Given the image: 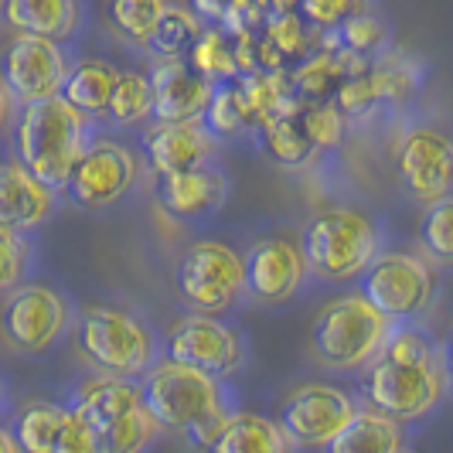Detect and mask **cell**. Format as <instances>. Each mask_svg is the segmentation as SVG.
<instances>
[{
  "mask_svg": "<svg viewBox=\"0 0 453 453\" xmlns=\"http://www.w3.org/2000/svg\"><path fill=\"white\" fill-rule=\"evenodd\" d=\"M136 386L143 406L157 419L160 430L188 433L191 443L204 450L215 443L228 416L235 412L222 379H211L198 368L171 358H157Z\"/></svg>",
  "mask_w": 453,
  "mask_h": 453,
  "instance_id": "obj_1",
  "label": "cell"
},
{
  "mask_svg": "<svg viewBox=\"0 0 453 453\" xmlns=\"http://www.w3.org/2000/svg\"><path fill=\"white\" fill-rule=\"evenodd\" d=\"M89 140V116L72 110L62 96L24 103L21 113L14 116L18 160L55 195L65 191L68 174Z\"/></svg>",
  "mask_w": 453,
  "mask_h": 453,
  "instance_id": "obj_2",
  "label": "cell"
},
{
  "mask_svg": "<svg viewBox=\"0 0 453 453\" xmlns=\"http://www.w3.org/2000/svg\"><path fill=\"white\" fill-rule=\"evenodd\" d=\"M75 344L82 358L96 368V375L136 382L157 362V338L143 320L113 307V303H89L75 324Z\"/></svg>",
  "mask_w": 453,
  "mask_h": 453,
  "instance_id": "obj_3",
  "label": "cell"
},
{
  "mask_svg": "<svg viewBox=\"0 0 453 453\" xmlns=\"http://www.w3.org/2000/svg\"><path fill=\"white\" fill-rule=\"evenodd\" d=\"M300 252L307 273L327 283H351L382 252V228L368 211L327 208L303 226Z\"/></svg>",
  "mask_w": 453,
  "mask_h": 453,
  "instance_id": "obj_4",
  "label": "cell"
},
{
  "mask_svg": "<svg viewBox=\"0 0 453 453\" xmlns=\"http://www.w3.org/2000/svg\"><path fill=\"white\" fill-rule=\"evenodd\" d=\"M392 327L395 324L386 314H379L362 296V290L334 296L331 303H324L311 327V351L324 368L358 372L379 358Z\"/></svg>",
  "mask_w": 453,
  "mask_h": 453,
  "instance_id": "obj_5",
  "label": "cell"
},
{
  "mask_svg": "<svg viewBox=\"0 0 453 453\" xmlns=\"http://www.w3.org/2000/svg\"><path fill=\"white\" fill-rule=\"evenodd\" d=\"M368 406L386 412L395 423L423 419L447 403L450 395V368L447 358L436 362H388L375 358L365 375Z\"/></svg>",
  "mask_w": 453,
  "mask_h": 453,
  "instance_id": "obj_6",
  "label": "cell"
},
{
  "mask_svg": "<svg viewBox=\"0 0 453 453\" xmlns=\"http://www.w3.org/2000/svg\"><path fill=\"white\" fill-rule=\"evenodd\" d=\"M178 290L184 303H191L198 314H222L232 311L246 296V263L242 252L222 239H198L178 259Z\"/></svg>",
  "mask_w": 453,
  "mask_h": 453,
  "instance_id": "obj_7",
  "label": "cell"
},
{
  "mask_svg": "<svg viewBox=\"0 0 453 453\" xmlns=\"http://www.w3.org/2000/svg\"><path fill=\"white\" fill-rule=\"evenodd\" d=\"M358 280H362L365 300L379 314H386L392 324H409V320L423 318L436 296V273L426 259L412 252H379Z\"/></svg>",
  "mask_w": 453,
  "mask_h": 453,
  "instance_id": "obj_8",
  "label": "cell"
},
{
  "mask_svg": "<svg viewBox=\"0 0 453 453\" xmlns=\"http://www.w3.org/2000/svg\"><path fill=\"white\" fill-rule=\"evenodd\" d=\"M72 314L65 296L45 283L14 287L0 303V338L18 355H45L65 338Z\"/></svg>",
  "mask_w": 453,
  "mask_h": 453,
  "instance_id": "obj_9",
  "label": "cell"
},
{
  "mask_svg": "<svg viewBox=\"0 0 453 453\" xmlns=\"http://www.w3.org/2000/svg\"><path fill=\"white\" fill-rule=\"evenodd\" d=\"M136 181H140V160L134 150L110 136H92L68 174L65 191L79 208L103 211L119 198H127Z\"/></svg>",
  "mask_w": 453,
  "mask_h": 453,
  "instance_id": "obj_10",
  "label": "cell"
},
{
  "mask_svg": "<svg viewBox=\"0 0 453 453\" xmlns=\"http://www.w3.org/2000/svg\"><path fill=\"white\" fill-rule=\"evenodd\" d=\"M355 412H358V403L344 388L327 386V382H307L283 399L276 423L294 447L324 450L351 423Z\"/></svg>",
  "mask_w": 453,
  "mask_h": 453,
  "instance_id": "obj_11",
  "label": "cell"
},
{
  "mask_svg": "<svg viewBox=\"0 0 453 453\" xmlns=\"http://www.w3.org/2000/svg\"><path fill=\"white\" fill-rule=\"evenodd\" d=\"M167 358L226 382L246 362V341L235 327L222 324L219 318L188 314L174 320L167 331Z\"/></svg>",
  "mask_w": 453,
  "mask_h": 453,
  "instance_id": "obj_12",
  "label": "cell"
},
{
  "mask_svg": "<svg viewBox=\"0 0 453 453\" xmlns=\"http://www.w3.org/2000/svg\"><path fill=\"white\" fill-rule=\"evenodd\" d=\"M68 72V55L58 42L35 38V35H18L4 58H0V86L11 92V99L35 103L58 96Z\"/></svg>",
  "mask_w": 453,
  "mask_h": 453,
  "instance_id": "obj_13",
  "label": "cell"
},
{
  "mask_svg": "<svg viewBox=\"0 0 453 453\" xmlns=\"http://www.w3.org/2000/svg\"><path fill=\"white\" fill-rule=\"evenodd\" d=\"M395 160H399V178L416 202L433 204L440 198H450L453 143L447 134L433 127H409L395 147Z\"/></svg>",
  "mask_w": 453,
  "mask_h": 453,
  "instance_id": "obj_14",
  "label": "cell"
},
{
  "mask_svg": "<svg viewBox=\"0 0 453 453\" xmlns=\"http://www.w3.org/2000/svg\"><path fill=\"white\" fill-rule=\"evenodd\" d=\"M242 263H246V294L266 307L294 300L307 280L300 242H290L283 235L256 239L242 256Z\"/></svg>",
  "mask_w": 453,
  "mask_h": 453,
  "instance_id": "obj_15",
  "label": "cell"
},
{
  "mask_svg": "<svg viewBox=\"0 0 453 453\" xmlns=\"http://www.w3.org/2000/svg\"><path fill=\"white\" fill-rule=\"evenodd\" d=\"M150 89L154 119L160 123H202L215 86L202 79L184 58H150Z\"/></svg>",
  "mask_w": 453,
  "mask_h": 453,
  "instance_id": "obj_16",
  "label": "cell"
},
{
  "mask_svg": "<svg viewBox=\"0 0 453 453\" xmlns=\"http://www.w3.org/2000/svg\"><path fill=\"white\" fill-rule=\"evenodd\" d=\"M143 154L157 174H178V171L211 164L215 136L204 130V123H160L154 119L143 130Z\"/></svg>",
  "mask_w": 453,
  "mask_h": 453,
  "instance_id": "obj_17",
  "label": "cell"
},
{
  "mask_svg": "<svg viewBox=\"0 0 453 453\" xmlns=\"http://www.w3.org/2000/svg\"><path fill=\"white\" fill-rule=\"evenodd\" d=\"M58 195L42 184L21 160H0V228L31 232L51 219Z\"/></svg>",
  "mask_w": 453,
  "mask_h": 453,
  "instance_id": "obj_18",
  "label": "cell"
},
{
  "mask_svg": "<svg viewBox=\"0 0 453 453\" xmlns=\"http://www.w3.org/2000/svg\"><path fill=\"white\" fill-rule=\"evenodd\" d=\"M157 195L160 204L174 219H202L226 204L228 178L215 164H204V167H191L178 174H160Z\"/></svg>",
  "mask_w": 453,
  "mask_h": 453,
  "instance_id": "obj_19",
  "label": "cell"
},
{
  "mask_svg": "<svg viewBox=\"0 0 453 453\" xmlns=\"http://www.w3.org/2000/svg\"><path fill=\"white\" fill-rule=\"evenodd\" d=\"M0 14L18 35H35L62 45L79 31L82 4L79 0H4Z\"/></svg>",
  "mask_w": 453,
  "mask_h": 453,
  "instance_id": "obj_20",
  "label": "cell"
},
{
  "mask_svg": "<svg viewBox=\"0 0 453 453\" xmlns=\"http://www.w3.org/2000/svg\"><path fill=\"white\" fill-rule=\"evenodd\" d=\"M403 447H406L403 423L388 419L379 409L358 406L351 423L324 447V453H399Z\"/></svg>",
  "mask_w": 453,
  "mask_h": 453,
  "instance_id": "obj_21",
  "label": "cell"
},
{
  "mask_svg": "<svg viewBox=\"0 0 453 453\" xmlns=\"http://www.w3.org/2000/svg\"><path fill=\"white\" fill-rule=\"evenodd\" d=\"M119 79V68L106 58H79L72 62L65 72V82H62V99H65L72 110H79L82 116H103L106 113V103L113 96V86Z\"/></svg>",
  "mask_w": 453,
  "mask_h": 453,
  "instance_id": "obj_22",
  "label": "cell"
},
{
  "mask_svg": "<svg viewBox=\"0 0 453 453\" xmlns=\"http://www.w3.org/2000/svg\"><path fill=\"white\" fill-rule=\"evenodd\" d=\"M208 453H294V443L270 416L232 412Z\"/></svg>",
  "mask_w": 453,
  "mask_h": 453,
  "instance_id": "obj_23",
  "label": "cell"
},
{
  "mask_svg": "<svg viewBox=\"0 0 453 453\" xmlns=\"http://www.w3.org/2000/svg\"><path fill=\"white\" fill-rule=\"evenodd\" d=\"M140 403H143V399H140V386H136V382L96 375V379H86L82 386L72 392L68 409H75L89 426H99V423L113 419L119 412L140 406Z\"/></svg>",
  "mask_w": 453,
  "mask_h": 453,
  "instance_id": "obj_24",
  "label": "cell"
},
{
  "mask_svg": "<svg viewBox=\"0 0 453 453\" xmlns=\"http://www.w3.org/2000/svg\"><path fill=\"white\" fill-rule=\"evenodd\" d=\"M92 433H96V453H147L150 443L157 440L160 426L140 403V406L92 426Z\"/></svg>",
  "mask_w": 453,
  "mask_h": 453,
  "instance_id": "obj_25",
  "label": "cell"
},
{
  "mask_svg": "<svg viewBox=\"0 0 453 453\" xmlns=\"http://www.w3.org/2000/svg\"><path fill=\"white\" fill-rule=\"evenodd\" d=\"M62 419H65V406L48 403V399H31L18 409L11 436L21 453H55Z\"/></svg>",
  "mask_w": 453,
  "mask_h": 453,
  "instance_id": "obj_26",
  "label": "cell"
},
{
  "mask_svg": "<svg viewBox=\"0 0 453 453\" xmlns=\"http://www.w3.org/2000/svg\"><path fill=\"white\" fill-rule=\"evenodd\" d=\"M256 134H259V143H263L266 157H270L273 164H280V167H287V171H300V167H307L311 160L318 157V150L311 147V140L300 130L296 116H273V119H263V123L256 127Z\"/></svg>",
  "mask_w": 453,
  "mask_h": 453,
  "instance_id": "obj_27",
  "label": "cell"
},
{
  "mask_svg": "<svg viewBox=\"0 0 453 453\" xmlns=\"http://www.w3.org/2000/svg\"><path fill=\"white\" fill-rule=\"evenodd\" d=\"M184 62L195 68L202 79H208L211 86H226V82L239 79L232 35L222 31V27H202V35L195 38V45L188 48Z\"/></svg>",
  "mask_w": 453,
  "mask_h": 453,
  "instance_id": "obj_28",
  "label": "cell"
},
{
  "mask_svg": "<svg viewBox=\"0 0 453 453\" xmlns=\"http://www.w3.org/2000/svg\"><path fill=\"white\" fill-rule=\"evenodd\" d=\"M263 24H266V27H259V31H263L266 45L283 58V65H287V62H300V58H307V55L320 45V31H314L311 24L296 14V11H280V14H270Z\"/></svg>",
  "mask_w": 453,
  "mask_h": 453,
  "instance_id": "obj_29",
  "label": "cell"
},
{
  "mask_svg": "<svg viewBox=\"0 0 453 453\" xmlns=\"http://www.w3.org/2000/svg\"><path fill=\"white\" fill-rule=\"evenodd\" d=\"M150 113H154V89H150L147 72H119L103 116L116 127H134V123H143Z\"/></svg>",
  "mask_w": 453,
  "mask_h": 453,
  "instance_id": "obj_30",
  "label": "cell"
},
{
  "mask_svg": "<svg viewBox=\"0 0 453 453\" xmlns=\"http://www.w3.org/2000/svg\"><path fill=\"white\" fill-rule=\"evenodd\" d=\"M202 123L211 136H242L256 130V116L250 113V106H246V99L239 92V82L215 86Z\"/></svg>",
  "mask_w": 453,
  "mask_h": 453,
  "instance_id": "obj_31",
  "label": "cell"
},
{
  "mask_svg": "<svg viewBox=\"0 0 453 453\" xmlns=\"http://www.w3.org/2000/svg\"><path fill=\"white\" fill-rule=\"evenodd\" d=\"M202 18L188 7H178V4H167L164 14L157 21V31L150 38V55L154 58H184L188 48L195 45V38L202 35Z\"/></svg>",
  "mask_w": 453,
  "mask_h": 453,
  "instance_id": "obj_32",
  "label": "cell"
},
{
  "mask_svg": "<svg viewBox=\"0 0 453 453\" xmlns=\"http://www.w3.org/2000/svg\"><path fill=\"white\" fill-rule=\"evenodd\" d=\"M164 7H167L164 0H110L106 14H110V24H113V31L123 42L147 48L154 31H157Z\"/></svg>",
  "mask_w": 453,
  "mask_h": 453,
  "instance_id": "obj_33",
  "label": "cell"
},
{
  "mask_svg": "<svg viewBox=\"0 0 453 453\" xmlns=\"http://www.w3.org/2000/svg\"><path fill=\"white\" fill-rule=\"evenodd\" d=\"M296 123H300V130L311 140L314 150H334L344 140V130H348L344 113L327 99L324 103H303L300 113H296Z\"/></svg>",
  "mask_w": 453,
  "mask_h": 453,
  "instance_id": "obj_34",
  "label": "cell"
},
{
  "mask_svg": "<svg viewBox=\"0 0 453 453\" xmlns=\"http://www.w3.org/2000/svg\"><path fill=\"white\" fill-rule=\"evenodd\" d=\"M372 72V82H375V92H379V106L388 103V106H403L412 99V92L419 86V72L403 62V58H379L368 65Z\"/></svg>",
  "mask_w": 453,
  "mask_h": 453,
  "instance_id": "obj_35",
  "label": "cell"
},
{
  "mask_svg": "<svg viewBox=\"0 0 453 453\" xmlns=\"http://www.w3.org/2000/svg\"><path fill=\"white\" fill-rule=\"evenodd\" d=\"M419 242L430 252L440 266H447L453 259V202L440 198V202L426 204L423 222H419Z\"/></svg>",
  "mask_w": 453,
  "mask_h": 453,
  "instance_id": "obj_36",
  "label": "cell"
},
{
  "mask_svg": "<svg viewBox=\"0 0 453 453\" xmlns=\"http://www.w3.org/2000/svg\"><path fill=\"white\" fill-rule=\"evenodd\" d=\"M334 45L351 51V55H362V58H372L379 48L386 45V24L379 21L375 14L368 11H355L351 18H344L334 31Z\"/></svg>",
  "mask_w": 453,
  "mask_h": 453,
  "instance_id": "obj_37",
  "label": "cell"
},
{
  "mask_svg": "<svg viewBox=\"0 0 453 453\" xmlns=\"http://www.w3.org/2000/svg\"><path fill=\"white\" fill-rule=\"evenodd\" d=\"M27 263H31V246L24 232L0 228V294H11L14 287H21Z\"/></svg>",
  "mask_w": 453,
  "mask_h": 453,
  "instance_id": "obj_38",
  "label": "cell"
},
{
  "mask_svg": "<svg viewBox=\"0 0 453 453\" xmlns=\"http://www.w3.org/2000/svg\"><path fill=\"white\" fill-rule=\"evenodd\" d=\"M334 96H338L334 106L344 113V119H358V116L372 113L379 106V92H375V82H372V72L368 68L358 72V75H348Z\"/></svg>",
  "mask_w": 453,
  "mask_h": 453,
  "instance_id": "obj_39",
  "label": "cell"
},
{
  "mask_svg": "<svg viewBox=\"0 0 453 453\" xmlns=\"http://www.w3.org/2000/svg\"><path fill=\"white\" fill-rule=\"evenodd\" d=\"M358 11V0H296V14L314 31H338L344 18Z\"/></svg>",
  "mask_w": 453,
  "mask_h": 453,
  "instance_id": "obj_40",
  "label": "cell"
},
{
  "mask_svg": "<svg viewBox=\"0 0 453 453\" xmlns=\"http://www.w3.org/2000/svg\"><path fill=\"white\" fill-rule=\"evenodd\" d=\"M55 453H96V433H92V426L68 406L65 419H62V430H58Z\"/></svg>",
  "mask_w": 453,
  "mask_h": 453,
  "instance_id": "obj_41",
  "label": "cell"
},
{
  "mask_svg": "<svg viewBox=\"0 0 453 453\" xmlns=\"http://www.w3.org/2000/svg\"><path fill=\"white\" fill-rule=\"evenodd\" d=\"M228 7H232V0H191V11L204 21H222Z\"/></svg>",
  "mask_w": 453,
  "mask_h": 453,
  "instance_id": "obj_42",
  "label": "cell"
},
{
  "mask_svg": "<svg viewBox=\"0 0 453 453\" xmlns=\"http://www.w3.org/2000/svg\"><path fill=\"white\" fill-rule=\"evenodd\" d=\"M7 127H14V99L0 86V136L7 134Z\"/></svg>",
  "mask_w": 453,
  "mask_h": 453,
  "instance_id": "obj_43",
  "label": "cell"
},
{
  "mask_svg": "<svg viewBox=\"0 0 453 453\" xmlns=\"http://www.w3.org/2000/svg\"><path fill=\"white\" fill-rule=\"evenodd\" d=\"M0 453H21L18 450V443H14V436L7 426H0Z\"/></svg>",
  "mask_w": 453,
  "mask_h": 453,
  "instance_id": "obj_44",
  "label": "cell"
},
{
  "mask_svg": "<svg viewBox=\"0 0 453 453\" xmlns=\"http://www.w3.org/2000/svg\"><path fill=\"white\" fill-rule=\"evenodd\" d=\"M399 453H419V450H412V447H403V450H399Z\"/></svg>",
  "mask_w": 453,
  "mask_h": 453,
  "instance_id": "obj_45",
  "label": "cell"
},
{
  "mask_svg": "<svg viewBox=\"0 0 453 453\" xmlns=\"http://www.w3.org/2000/svg\"><path fill=\"white\" fill-rule=\"evenodd\" d=\"M164 4H171V0H164Z\"/></svg>",
  "mask_w": 453,
  "mask_h": 453,
  "instance_id": "obj_46",
  "label": "cell"
}]
</instances>
